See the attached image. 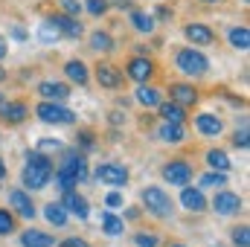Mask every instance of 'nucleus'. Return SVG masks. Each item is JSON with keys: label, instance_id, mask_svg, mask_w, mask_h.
<instances>
[{"label": "nucleus", "instance_id": "f257e3e1", "mask_svg": "<svg viewBox=\"0 0 250 247\" xmlns=\"http://www.w3.org/2000/svg\"><path fill=\"white\" fill-rule=\"evenodd\" d=\"M23 186L26 189H44L53 178V160L41 151H29L26 154V166H23Z\"/></svg>", "mask_w": 250, "mask_h": 247}, {"label": "nucleus", "instance_id": "f03ea898", "mask_svg": "<svg viewBox=\"0 0 250 247\" xmlns=\"http://www.w3.org/2000/svg\"><path fill=\"white\" fill-rule=\"evenodd\" d=\"M175 64H178V70H181L184 76H204V73L209 70V59H207L201 50H195V47H184V50H178Z\"/></svg>", "mask_w": 250, "mask_h": 247}, {"label": "nucleus", "instance_id": "7ed1b4c3", "mask_svg": "<svg viewBox=\"0 0 250 247\" xmlns=\"http://www.w3.org/2000/svg\"><path fill=\"white\" fill-rule=\"evenodd\" d=\"M143 206H146V212H151L154 218H169V215H172V198H169L160 186H146V189H143Z\"/></svg>", "mask_w": 250, "mask_h": 247}, {"label": "nucleus", "instance_id": "20e7f679", "mask_svg": "<svg viewBox=\"0 0 250 247\" xmlns=\"http://www.w3.org/2000/svg\"><path fill=\"white\" fill-rule=\"evenodd\" d=\"M35 114H38L41 123H47V125H73L76 123V114L62 108L59 102H41L35 108Z\"/></svg>", "mask_w": 250, "mask_h": 247}, {"label": "nucleus", "instance_id": "39448f33", "mask_svg": "<svg viewBox=\"0 0 250 247\" xmlns=\"http://www.w3.org/2000/svg\"><path fill=\"white\" fill-rule=\"evenodd\" d=\"M96 181L105 186H125L128 184V169L120 166V163H102V166H96Z\"/></svg>", "mask_w": 250, "mask_h": 247}, {"label": "nucleus", "instance_id": "423d86ee", "mask_svg": "<svg viewBox=\"0 0 250 247\" xmlns=\"http://www.w3.org/2000/svg\"><path fill=\"white\" fill-rule=\"evenodd\" d=\"M163 178L169 181V186H187L192 181V166L187 160H169L163 166Z\"/></svg>", "mask_w": 250, "mask_h": 247}, {"label": "nucleus", "instance_id": "0eeeda50", "mask_svg": "<svg viewBox=\"0 0 250 247\" xmlns=\"http://www.w3.org/2000/svg\"><path fill=\"white\" fill-rule=\"evenodd\" d=\"M212 209H215L218 215H236V212H242V198H239L236 192L221 189V192H215V198H212Z\"/></svg>", "mask_w": 250, "mask_h": 247}, {"label": "nucleus", "instance_id": "6e6552de", "mask_svg": "<svg viewBox=\"0 0 250 247\" xmlns=\"http://www.w3.org/2000/svg\"><path fill=\"white\" fill-rule=\"evenodd\" d=\"M125 73H128V79L131 82H137V84H146L151 76H154V64L148 62L146 56H134L128 67H125Z\"/></svg>", "mask_w": 250, "mask_h": 247}, {"label": "nucleus", "instance_id": "1a4fd4ad", "mask_svg": "<svg viewBox=\"0 0 250 247\" xmlns=\"http://www.w3.org/2000/svg\"><path fill=\"white\" fill-rule=\"evenodd\" d=\"M62 172H67V175H73L79 184L87 178V163H84V157L79 154V151H64V160L62 166H59Z\"/></svg>", "mask_w": 250, "mask_h": 247}, {"label": "nucleus", "instance_id": "9d476101", "mask_svg": "<svg viewBox=\"0 0 250 247\" xmlns=\"http://www.w3.org/2000/svg\"><path fill=\"white\" fill-rule=\"evenodd\" d=\"M62 206L67 209V215H76V218H87V215H90V206H87V201H84V195H79L76 189H70V192H64V198H62Z\"/></svg>", "mask_w": 250, "mask_h": 247}, {"label": "nucleus", "instance_id": "9b49d317", "mask_svg": "<svg viewBox=\"0 0 250 247\" xmlns=\"http://www.w3.org/2000/svg\"><path fill=\"white\" fill-rule=\"evenodd\" d=\"M9 206H12L21 218H32V215H35V204H32L29 192H23V189H12V192H9Z\"/></svg>", "mask_w": 250, "mask_h": 247}, {"label": "nucleus", "instance_id": "f8f14e48", "mask_svg": "<svg viewBox=\"0 0 250 247\" xmlns=\"http://www.w3.org/2000/svg\"><path fill=\"white\" fill-rule=\"evenodd\" d=\"M29 117V108L23 102H0V120L6 125H21Z\"/></svg>", "mask_w": 250, "mask_h": 247}, {"label": "nucleus", "instance_id": "ddd939ff", "mask_svg": "<svg viewBox=\"0 0 250 247\" xmlns=\"http://www.w3.org/2000/svg\"><path fill=\"white\" fill-rule=\"evenodd\" d=\"M47 21H53L56 26H59V32L62 35H67V38H82L84 35V26L79 23V18H70V15H50Z\"/></svg>", "mask_w": 250, "mask_h": 247}, {"label": "nucleus", "instance_id": "4468645a", "mask_svg": "<svg viewBox=\"0 0 250 247\" xmlns=\"http://www.w3.org/2000/svg\"><path fill=\"white\" fill-rule=\"evenodd\" d=\"M184 35L192 41V47H209L215 41V32L207 23H189L187 29H184Z\"/></svg>", "mask_w": 250, "mask_h": 247}, {"label": "nucleus", "instance_id": "2eb2a0df", "mask_svg": "<svg viewBox=\"0 0 250 247\" xmlns=\"http://www.w3.org/2000/svg\"><path fill=\"white\" fill-rule=\"evenodd\" d=\"M184 192H181V204L187 206L189 212H204L207 209V198H204V192L198 189V186H181Z\"/></svg>", "mask_w": 250, "mask_h": 247}, {"label": "nucleus", "instance_id": "dca6fc26", "mask_svg": "<svg viewBox=\"0 0 250 247\" xmlns=\"http://www.w3.org/2000/svg\"><path fill=\"white\" fill-rule=\"evenodd\" d=\"M38 93L44 96V102H64L70 96V87L64 82H41L38 84Z\"/></svg>", "mask_w": 250, "mask_h": 247}, {"label": "nucleus", "instance_id": "f3484780", "mask_svg": "<svg viewBox=\"0 0 250 247\" xmlns=\"http://www.w3.org/2000/svg\"><path fill=\"white\" fill-rule=\"evenodd\" d=\"M96 79H99L102 87L114 90V87L123 84V70H117L114 64H99V67H96Z\"/></svg>", "mask_w": 250, "mask_h": 247}, {"label": "nucleus", "instance_id": "a211bd4d", "mask_svg": "<svg viewBox=\"0 0 250 247\" xmlns=\"http://www.w3.org/2000/svg\"><path fill=\"white\" fill-rule=\"evenodd\" d=\"M195 125H198V131H201L204 137H218V134L224 131V123H221L218 117H212V114H198V117H195Z\"/></svg>", "mask_w": 250, "mask_h": 247}, {"label": "nucleus", "instance_id": "6ab92c4d", "mask_svg": "<svg viewBox=\"0 0 250 247\" xmlns=\"http://www.w3.org/2000/svg\"><path fill=\"white\" fill-rule=\"evenodd\" d=\"M169 93H172V102H178L181 108H187V105H195V102H198V90H195L192 84H172Z\"/></svg>", "mask_w": 250, "mask_h": 247}, {"label": "nucleus", "instance_id": "aec40b11", "mask_svg": "<svg viewBox=\"0 0 250 247\" xmlns=\"http://www.w3.org/2000/svg\"><path fill=\"white\" fill-rule=\"evenodd\" d=\"M157 137H160L163 143L178 145V143H184L187 131H184V125H178V123H163V125H160V131H157Z\"/></svg>", "mask_w": 250, "mask_h": 247}, {"label": "nucleus", "instance_id": "412c9836", "mask_svg": "<svg viewBox=\"0 0 250 247\" xmlns=\"http://www.w3.org/2000/svg\"><path fill=\"white\" fill-rule=\"evenodd\" d=\"M21 247H53V236L41 230H26L21 233Z\"/></svg>", "mask_w": 250, "mask_h": 247}, {"label": "nucleus", "instance_id": "4be33fe9", "mask_svg": "<svg viewBox=\"0 0 250 247\" xmlns=\"http://www.w3.org/2000/svg\"><path fill=\"white\" fill-rule=\"evenodd\" d=\"M157 108H160V117H163V123H178V125H184V120H187V111H184L178 102H160Z\"/></svg>", "mask_w": 250, "mask_h": 247}, {"label": "nucleus", "instance_id": "5701e85b", "mask_svg": "<svg viewBox=\"0 0 250 247\" xmlns=\"http://www.w3.org/2000/svg\"><path fill=\"white\" fill-rule=\"evenodd\" d=\"M137 102H140L143 108H157V105L163 102V96H160V90H157V87L140 84V90H137Z\"/></svg>", "mask_w": 250, "mask_h": 247}, {"label": "nucleus", "instance_id": "b1692460", "mask_svg": "<svg viewBox=\"0 0 250 247\" xmlns=\"http://www.w3.org/2000/svg\"><path fill=\"white\" fill-rule=\"evenodd\" d=\"M44 218H47V221H50L53 227H64L70 215H67V209H64L62 204H56V201H50V204L44 206Z\"/></svg>", "mask_w": 250, "mask_h": 247}, {"label": "nucleus", "instance_id": "393cba45", "mask_svg": "<svg viewBox=\"0 0 250 247\" xmlns=\"http://www.w3.org/2000/svg\"><path fill=\"white\" fill-rule=\"evenodd\" d=\"M131 26L137 29V32H154V15H148V12H140V9H134L131 12Z\"/></svg>", "mask_w": 250, "mask_h": 247}, {"label": "nucleus", "instance_id": "a878e982", "mask_svg": "<svg viewBox=\"0 0 250 247\" xmlns=\"http://www.w3.org/2000/svg\"><path fill=\"white\" fill-rule=\"evenodd\" d=\"M90 50H96V53H111V50H114V38H111V32H105V29L90 32Z\"/></svg>", "mask_w": 250, "mask_h": 247}, {"label": "nucleus", "instance_id": "bb28decb", "mask_svg": "<svg viewBox=\"0 0 250 247\" xmlns=\"http://www.w3.org/2000/svg\"><path fill=\"white\" fill-rule=\"evenodd\" d=\"M64 73H67L70 82H76V84H87V67L79 62V59H73V62L64 64Z\"/></svg>", "mask_w": 250, "mask_h": 247}, {"label": "nucleus", "instance_id": "cd10ccee", "mask_svg": "<svg viewBox=\"0 0 250 247\" xmlns=\"http://www.w3.org/2000/svg\"><path fill=\"white\" fill-rule=\"evenodd\" d=\"M230 44L236 47V50H250V29L248 26H233L230 29Z\"/></svg>", "mask_w": 250, "mask_h": 247}, {"label": "nucleus", "instance_id": "c85d7f7f", "mask_svg": "<svg viewBox=\"0 0 250 247\" xmlns=\"http://www.w3.org/2000/svg\"><path fill=\"white\" fill-rule=\"evenodd\" d=\"M207 163H209L212 172H230V157H227L224 151H218V148H212V151L207 154Z\"/></svg>", "mask_w": 250, "mask_h": 247}, {"label": "nucleus", "instance_id": "c756f323", "mask_svg": "<svg viewBox=\"0 0 250 247\" xmlns=\"http://www.w3.org/2000/svg\"><path fill=\"white\" fill-rule=\"evenodd\" d=\"M123 218L120 215H114V212H102V230L108 233V236H120L123 233Z\"/></svg>", "mask_w": 250, "mask_h": 247}, {"label": "nucleus", "instance_id": "7c9ffc66", "mask_svg": "<svg viewBox=\"0 0 250 247\" xmlns=\"http://www.w3.org/2000/svg\"><path fill=\"white\" fill-rule=\"evenodd\" d=\"M38 38H41L44 44H50V41H59V38H62V32H59V26H56L53 21H44V23H41V29H38Z\"/></svg>", "mask_w": 250, "mask_h": 247}, {"label": "nucleus", "instance_id": "2f4dec72", "mask_svg": "<svg viewBox=\"0 0 250 247\" xmlns=\"http://www.w3.org/2000/svg\"><path fill=\"white\" fill-rule=\"evenodd\" d=\"M53 178H56V186H59L62 192H70L73 186L79 184V181H76L73 175H67V172H62V169H56V175H53Z\"/></svg>", "mask_w": 250, "mask_h": 247}, {"label": "nucleus", "instance_id": "473e14b6", "mask_svg": "<svg viewBox=\"0 0 250 247\" xmlns=\"http://www.w3.org/2000/svg\"><path fill=\"white\" fill-rule=\"evenodd\" d=\"M84 9H87L93 18H102L111 6H108V0H84Z\"/></svg>", "mask_w": 250, "mask_h": 247}, {"label": "nucleus", "instance_id": "72a5a7b5", "mask_svg": "<svg viewBox=\"0 0 250 247\" xmlns=\"http://www.w3.org/2000/svg\"><path fill=\"white\" fill-rule=\"evenodd\" d=\"M15 233V215L9 209H0V236H9Z\"/></svg>", "mask_w": 250, "mask_h": 247}, {"label": "nucleus", "instance_id": "f704fd0d", "mask_svg": "<svg viewBox=\"0 0 250 247\" xmlns=\"http://www.w3.org/2000/svg\"><path fill=\"white\" fill-rule=\"evenodd\" d=\"M227 184V172H207L201 178V186H224Z\"/></svg>", "mask_w": 250, "mask_h": 247}, {"label": "nucleus", "instance_id": "c9c22d12", "mask_svg": "<svg viewBox=\"0 0 250 247\" xmlns=\"http://www.w3.org/2000/svg\"><path fill=\"white\" fill-rule=\"evenodd\" d=\"M248 233H250L248 227H236V230H233V245L236 247H250V236Z\"/></svg>", "mask_w": 250, "mask_h": 247}, {"label": "nucleus", "instance_id": "e433bc0d", "mask_svg": "<svg viewBox=\"0 0 250 247\" xmlns=\"http://www.w3.org/2000/svg\"><path fill=\"white\" fill-rule=\"evenodd\" d=\"M134 245L137 247H157V236L154 233H137L134 236Z\"/></svg>", "mask_w": 250, "mask_h": 247}, {"label": "nucleus", "instance_id": "4c0bfd02", "mask_svg": "<svg viewBox=\"0 0 250 247\" xmlns=\"http://www.w3.org/2000/svg\"><path fill=\"white\" fill-rule=\"evenodd\" d=\"M35 151H41V154H47V151H62V143H59V140L44 137V140L38 143V148H35Z\"/></svg>", "mask_w": 250, "mask_h": 247}, {"label": "nucleus", "instance_id": "58836bf2", "mask_svg": "<svg viewBox=\"0 0 250 247\" xmlns=\"http://www.w3.org/2000/svg\"><path fill=\"white\" fill-rule=\"evenodd\" d=\"M62 9H64V15H70V18H79V12H82V3H79V0H62Z\"/></svg>", "mask_w": 250, "mask_h": 247}, {"label": "nucleus", "instance_id": "ea45409f", "mask_svg": "<svg viewBox=\"0 0 250 247\" xmlns=\"http://www.w3.org/2000/svg\"><path fill=\"white\" fill-rule=\"evenodd\" d=\"M233 145L236 148H248V128H242V131L233 134Z\"/></svg>", "mask_w": 250, "mask_h": 247}, {"label": "nucleus", "instance_id": "a19ab883", "mask_svg": "<svg viewBox=\"0 0 250 247\" xmlns=\"http://www.w3.org/2000/svg\"><path fill=\"white\" fill-rule=\"evenodd\" d=\"M79 145H82L84 151H90V148H93V134H90V131H82V134H79Z\"/></svg>", "mask_w": 250, "mask_h": 247}, {"label": "nucleus", "instance_id": "79ce46f5", "mask_svg": "<svg viewBox=\"0 0 250 247\" xmlns=\"http://www.w3.org/2000/svg\"><path fill=\"white\" fill-rule=\"evenodd\" d=\"M59 247H90V245H87L84 239H76V236H73V239H64Z\"/></svg>", "mask_w": 250, "mask_h": 247}, {"label": "nucleus", "instance_id": "37998d69", "mask_svg": "<svg viewBox=\"0 0 250 247\" xmlns=\"http://www.w3.org/2000/svg\"><path fill=\"white\" fill-rule=\"evenodd\" d=\"M105 204H108V206H120V204H123V195H120V192H111V195L105 198Z\"/></svg>", "mask_w": 250, "mask_h": 247}, {"label": "nucleus", "instance_id": "c03bdc74", "mask_svg": "<svg viewBox=\"0 0 250 247\" xmlns=\"http://www.w3.org/2000/svg\"><path fill=\"white\" fill-rule=\"evenodd\" d=\"M108 6H117V9H131V0H108Z\"/></svg>", "mask_w": 250, "mask_h": 247}, {"label": "nucleus", "instance_id": "a18cd8bd", "mask_svg": "<svg viewBox=\"0 0 250 247\" xmlns=\"http://www.w3.org/2000/svg\"><path fill=\"white\" fill-rule=\"evenodd\" d=\"M157 18H160V21H169V18H172V9L160 6V9H157Z\"/></svg>", "mask_w": 250, "mask_h": 247}, {"label": "nucleus", "instance_id": "49530a36", "mask_svg": "<svg viewBox=\"0 0 250 247\" xmlns=\"http://www.w3.org/2000/svg\"><path fill=\"white\" fill-rule=\"evenodd\" d=\"M3 178H6V163L0 160V181H3Z\"/></svg>", "mask_w": 250, "mask_h": 247}, {"label": "nucleus", "instance_id": "de8ad7c7", "mask_svg": "<svg viewBox=\"0 0 250 247\" xmlns=\"http://www.w3.org/2000/svg\"><path fill=\"white\" fill-rule=\"evenodd\" d=\"M3 56H6V44L0 41V59H3Z\"/></svg>", "mask_w": 250, "mask_h": 247}, {"label": "nucleus", "instance_id": "09e8293b", "mask_svg": "<svg viewBox=\"0 0 250 247\" xmlns=\"http://www.w3.org/2000/svg\"><path fill=\"white\" fill-rule=\"evenodd\" d=\"M3 79H6V70H3V67H0V82H3Z\"/></svg>", "mask_w": 250, "mask_h": 247}, {"label": "nucleus", "instance_id": "8fccbe9b", "mask_svg": "<svg viewBox=\"0 0 250 247\" xmlns=\"http://www.w3.org/2000/svg\"><path fill=\"white\" fill-rule=\"evenodd\" d=\"M201 3H221V0H201Z\"/></svg>", "mask_w": 250, "mask_h": 247}, {"label": "nucleus", "instance_id": "3c124183", "mask_svg": "<svg viewBox=\"0 0 250 247\" xmlns=\"http://www.w3.org/2000/svg\"><path fill=\"white\" fill-rule=\"evenodd\" d=\"M172 247H187V245H172Z\"/></svg>", "mask_w": 250, "mask_h": 247}, {"label": "nucleus", "instance_id": "603ef678", "mask_svg": "<svg viewBox=\"0 0 250 247\" xmlns=\"http://www.w3.org/2000/svg\"><path fill=\"white\" fill-rule=\"evenodd\" d=\"M0 102H3V93H0Z\"/></svg>", "mask_w": 250, "mask_h": 247}]
</instances>
